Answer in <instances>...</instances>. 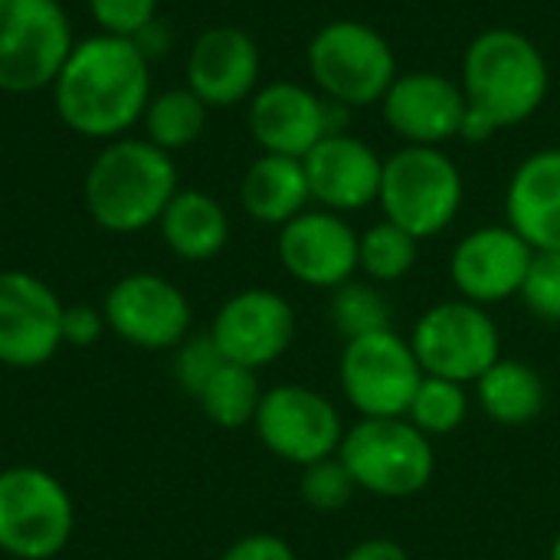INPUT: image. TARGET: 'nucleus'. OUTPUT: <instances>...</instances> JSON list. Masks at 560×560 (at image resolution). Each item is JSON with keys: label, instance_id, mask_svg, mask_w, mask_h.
Instances as JSON below:
<instances>
[{"label": "nucleus", "instance_id": "f257e3e1", "mask_svg": "<svg viewBox=\"0 0 560 560\" xmlns=\"http://www.w3.org/2000/svg\"><path fill=\"white\" fill-rule=\"evenodd\" d=\"M52 102L69 131L92 141L125 138L151 102V59L128 36H85L62 62Z\"/></svg>", "mask_w": 560, "mask_h": 560}, {"label": "nucleus", "instance_id": "f03ea898", "mask_svg": "<svg viewBox=\"0 0 560 560\" xmlns=\"http://www.w3.org/2000/svg\"><path fill=\"white\" fill-rule=\"evenodd\" d=\"M466 141H489L502 128L528 121L548 95L551 75L538 43L518 30L495 26L479 33L463 59Z\"/></svg>", "mask_w": 560, "mask_h": 560}, {"label": "nucleus", "instance_id": "7ed1b4c3", "mask_svg": "<svg viewBox=\"0 0 560 560\" xmlns=\"http://www.w3.org/2000/svg\"><path fill=\"white\" fill-rule=\"evenodd\" d=\"M177 190L174 158L148 138L108 141L89 164L82 184L89 217L108 233L154 226Z\"/></svg>", "mask_w": 560, "mask_h": 560}, {"label": "nucleus", "instance_id": "20e7f679", "mask_svg": "<svg viewBox=\"0 0 560 560\" xmlns=\"http://www.w3.org/2000/svg\"><path fill=\"white\" fill-rule=\"evenodd\" d=\"M377 203L384 220L397 223L413 240H433L459 217L463 174L443 148L404 144L384 158Z\"/></svg>", "mask_w": 560, "mask_h": 560}, {"label": "nucleus", "instance_id": "39448f33", "mask_svg": "<svg viewBox=\"0 0 560 560\" xmlns=\"http://www.w3.org/2000/svg\"><path fill=\"white\" fill-rule=\"evenodd\" d=\"M338 459L348 466L358 492L381 499H410L433 482L436 453L407 417L368 420L361 417L345 430Z\"/></svg>", "mask_w": 560, "mask_h": 560}, {"label": "nucleus", "instance_id": "423d86ee", "mask_svg": "<svg viewBox=\"0 0 560 560\" xmlns=\"http://www.w3.org/2000/svg\"><path fill=\"white\" fill-rule=\"evenodd\" d=\"M308 72L315 89L345 108L384 102L400 75L390 43L361 20L325 23L308 43Z\"/></svg>", "mask_w": 560, "mask_h": 560}, {"label": "nucleus", "instance_id": "0eeeda50", "mask_svg": "<svg viewBox=\"0 0 560 560\" xmlns=\"http://www.w3.org/2000/svg\"><path fill=\"white\" fill-rule=\"evenodd\" d=\"M75 535L69 489L39 466L0 469V551L16 560H52Z\"/></svg>", "mask_w": 560, "mask_h": 560}, {"label": "nucleus", "instance_id": "6e6552de", "mask_svg": "<svg viewBox=\"0 0 560 560\" xmlns=\"http://www.w3.org/2000/svg\"><path fill=\"white\" fill-rule=\"evenodd\" d=\"M75 39L59 0H0V92L52 89Z\"/></svg>", "mask_w": 560, "mask_h": 560}, {"label": "nucleus", "instance_id": "1a4fd4ad", "mask_svg": "<svg viewBox=\"0 0 560 560\" xmlns=\"http://www.w3.org/2000/svg\"><path fill=\"white\" fill-rule=\"evenodd\" d=\"M410 348L423 374L476 384L502 358V335L486 305L469 299H446L417 318Z\"/></svg>", "mask_w": 560, "mask_h": 560}, {"label": "nucleus", "instance_id": "9d476101", "mask_svg": "<svg viewBox=\"0 0 560 560\" xmlns=\"http://www.w3.org/2000/svg\"><path fill=\"white\" fill-rule=\"evenodd\" d=\"M338 381L345 400L368 420L407 417L410 400L423 381V368L410 348V338L394 328L345 341L338 361Z\"/></svg>", "mask_w": 560, "mask_h": 560}, {"label": "nucleus", "instance_id": "9b49d317", "mask_svg": "<svg viewBox=\"0 0 560 560\" xmlns=\"http://www.w3.org/2000/svg\"><path fill=\"white\" fill-rule=\"evenodd\" d=\"M253 430L276 459L305 469L338 456L348 427L325 394L302 384H279L262 390Z\"/></svg>", "mask_w": 560, "mask_h": 560}, {"label": "nucleus", "instance_id": "f8f14e48", "mask_svg": "<svg viewBox=\"0 0 560 560\" xmlns=\"http://www.w3.org/2000/svg\"><path fill=\"white\" fill-rule=\"evenodd\" d=\"M105 325L115 338L138 351H174L190 338L194 308L180 285L158 272L121 276L105 302Z\"/></svg>", "mask_w": 560, "mask_h": 560}, {"label": "nucleus", "instance_id": "ddd939ff", "mask_svg": "<svg viewBox=\"0 0 560 560\" xmlns=\"http://www.w3.org/2000/svg\"><path fill=\"white\" fill-rule=\"evenodd\" d=\"M62 302L49 282L23 269H0V364L43 368L62 348Z\"/></svg>", "mask_w": 560, "mask_h": 560}, {"label": "nucleus", "instance_id": "4468645a", "mask_svg": "<svg viewBox=\"0 0 560 560\" xmlns=\"http://www.w3.org/2000/svg\"><path fill=\"white\" fill-rule=\"evenodd\" d=\"M295 308L285 295L272 289H243L217 308L210 338L223 361L262 371L285 358L295 341Z\"/></svg>", "mask_w": 560, "mask_h": 560}, {"label": "nucleus", "instance_id": "2eb2a0df", "mask_svg": "<svg viewBox=\"0 0 560 560\" xmlns=\"http://www.w3.org/2000/svg\"><path fill=\"white\" fill-rule=\"evenodd\" d=\"M532 259L535 249L509 223L479 226L456 243L450 256V279L459 299L489 308L512 295H522Z\"/></svg>", "mask_w": 560, "mask_h": 560}, {"label": "nucleus", "instance_id": "dca6fc26", "mask_svg": "<svg viewBox=\"0 0 560 560\" xmlns=\"http://www.w3.org/2000/svg\"><path fill=\"white\" fill-rule=\"evenodd\" d=\"M279 262L308 289H338L358 272V233L331 210H305L279 226Z\"/></svg>", "mask_w": 560, "mask_h": 560}, {"label": "nucleus", "instance_id": "f3484780", "mask_svg": "<svg viewBox=\"0 0 560 560\" xmlns=\"http://www.w3.org/2000/svg\"><path fill=\"white\" fill-rule=\"evenodd\" d=\"M381 108H384V121L397 138L427 148H440L443 141L459 138L466 121L463 85L443 72H427V69L400 72L387 89Z\"/></svg>", "mask_w": 560, "mask_h": 560}, {"label": "nucleus", "instance_id": "a211bd4d", "mask_svg": "<svg viewBox=\"0 0 560 560\" xmlns=\"http://www.w3.org/2000/svg\"><path fill=\"white\" fill-rule=\"evenodd\" d=\"M249 135L262 154L305 158L325 135H331V102L308 85L279 79L249 98Z\"/></svg>", "mask_w": 560, "mask_h": 560}, {"label": "nucleus", "instance_id": "6ab92c4d", "mask_svg": "<svg viewBox=\"0 0 560 560\" xmlns=\"http://www.w3.org/2000/svg\"><path fill=\"white\" fill-rule=\"evenodd\" d=\"M305 177L312 200L331 213H358L377 203L384 158L348 131L325 135L305 158Z\"/></svg>", "mask_w": 560, "mask_h": 560}, {"label": "nucleus", "instance_id": "aec40b11", "mask_svg": "<svg viewBox=\"0 0 560 560\" xmlns=\"http://www.w3.org/2000/svg\"><path fill=\"white\" fill-rule=\"evenodd\" d=\"M259 72V46L240 26L203 30L187 56V89H194L207 108H230L253 98Z\"/></svg>", "mask_w": 560, "mask_h": 560}, {"label": "nucleus", "instance_id": "412c9836", "mask_svg": "<svg viewBox=\"0 0 560 560\" xmlns=\"http://www.w3.org/2000/svg\"><path fill=\"white\" fill-rule=\"evenodd\" d=\"M509 226L535 249H560V148L535 151L518 164L505 190Z\"/></svg>", "mask_w": 560, "mask_h": 560}, {"label": "nucleus", "instance_id": "4be33fe9", "mask_svg": "<svg viewBox=\"0 0 560 560\" xmlns=\"http://www.w3.org/2000/svg\"><path fill=\"white\" fill-rule=\"evenodd\" d=\"M240 203L256 223L266 226H285L289 220L305 213L312 203V190L302 158L259 154L243 174Z\"/></svg>", "mask_w": 560, "mask_h": 560}, {"label": "nucleus", "instance_id": "5701e85b", "mask_svg": "<svg viewBox=\"0 0 560 560\" xmlns=\"http://www.w3.org/2000/svg\"><path fill=\"white\" fill-rule=\"evenodd\" d=\"M158 226L167 249L184 262L217 259L230 243V217L223 203L203 190H177Z\"/></svg>", "mask_w": 560, "mask_h": 560}, {"label": "nucleus", "instance_id": "b1692460", "mask_svg": "<svg viewBox=\"0 0 560 560\" xmlns=\"http://www.w3.org/2000/svg\"><path fill=\"white\" fill-rule=\"evenodd\" d=\"M476 397L482 413L499 427H528L541 417L548 404V387L541 374L515 358H499L479 381Z\"/></svg>", "mask_w": 560, "mask_h": 560}, {"label": "nucleus", "instance_id": "393cba45", "mask_svg": "<svg viewBox=\"0 0 560 560\" xmlns=\"http://www.w3.org/2000/svg\"><path fill=\"white\" fill-rule=\"evenodd\" d=\"M207 105L200 102V95L194 89H167V92H158L151 95L144 115H141V125H144V138L151 144H158L161 151L174 154V151H184L190 148L203 128H207Z\"/></svg>", "mask_w": 560, "mask_h": 560}, {"label": "nucleus", "instance_id": "a878e982", "mask_svg": "<svg viewBox=\"0 0 560 560\" xmlns=\"http://www.w3.org/2000/svg\"><path fill=\"white\" fill-rule=\"evenodd\" d=\"M194 400L200 404V413L220 430H243V427H253L256 420L262 387H259L256 371L226 361Z\"/></svg>", "mask_w": 560, "mask_h": 560}, {"label": "nucleus", "instance_id": "bb28decb", "mask_svg": "<svg viewBox=\"0 0 560 560\" xmlns=\"http://www.w3.org/2000/svg\"><path fill=\"white\" fill-rule=\"evenodd\" d=\"M417 256H420V240H413L407 230H400L390 220H381L364 233H358V269L377 285L407 279L417 266Z\"/></svg>", "mask_w": 560, "mask_h": 560}, {"label": "nucleus", "instance_id": "cd10ccee", "mask_svg": "<svg viewBox=\"0 0 560 560\" xmlns=\"http://www.w3.org/2000/svg\"><path fill=\"white\" fill-rule=\"evenodd\" d=\"M328 318L335 325V331L351 341V338H364L384 328H394V312L387 295L381 292L377 282L371 279H348L345 285L331 289V302H328Z\"/></svg>", "mask_w": 560, "mask_h": 560}, {"label": "nucleus", "instance_id": "c85d7f7f", "mask_svg": "<svg viewBox=\"0 0 560 560\" xmlns=\"http://www.w3.org/2000/svg\"><path fill=\"white\" fill-rule=\"evenodd\" d=\"M469 417V394H466V384H456V381H446V377H430L423 374L413 400H410V410H407V420L430 440L436 436H450L456 433Z\"/></svg>", "mask_w": 560, "mask_h": 560}, {"label": "nucleus", "instance_id": "c756f323", "mask_svg": "<svg viewBox=\"0 0 560 560\" xmlns=\"http://www.w3.org/2000/svg\"><path fill=\"white\" fill-rule=\"evenodd\" d=\"M299 492H302V502L312 512L335 515V512L348 509V502L354 499L358 486H354L348 466L338 456H328V459H318V463L302 469Z\"/></svg>", "mask_w": 560, "mask_h": 560}, {"label": "nucleus", "instance_id": "7c9ffc66", "mask_svg": "<svg viewBox=\"0 0 560 560\" xmlns=\"http://www.w3.org/2000/svg\"><path fill=\"white\" fill-rule=\"evenodd\" d=\"M518 299L545 325H560V249L535 253Z\"/></svg>", "mask_w": 560, "mask_h": 560}, {"label": "nucleus", "instance_id": "2f4dec72", "mask_svg": "<svg viewBox=\"0 0 560 560\" xmlns=\"http://www.w3.org/2000/svg\"><path fill=\"white\" fill-rule=\"evenodd\" d=\"M223 364H226V361H223L220 348L213 345L210 331H207V335H190L184 345L174 348V377H177V384H180L190 397H197V394L207 387V381H210Z\"/></svg>", "mask_w": 560, "mask_h": 560}, {"label": "nucleus", "instance_id": "473e14b6", "mask_svg": "<svg viewBox=\"0 0 560 560\" xmlns=\"http://www.w3.org/2000/svg\"><path fill=\"white\" fill-rule=\"evenodd\" d=\"M98 33L135 39L148 23L158 20V0H85Z\"/></svg>", "mask_w": 560, "mask_h": 560}, {"label": "nucleus", "instance_id": "72a5a7b5", "mask_svg": "<svg viewBox=\"0 0 560 560\" xmlns=\"http://www.w3.org/2000/svg\"><path fill=\"white\" fill-rule=\"evenodd\" d=\"M105 328L108 325H105L102 308H92V305H66L62 308V345L92 348Z\"/></svg>", "mask_w": 560, "mask_h": 560}, {"label": "nucleus", "instance_id": "f704fd0d", "mask_svg": "<svg viewBox=\"0 0 560 560\" xmlns=\"http://www.w3.org/2000/svg\"><path fill=\"white\" fill-rule=\"evenodd\" d=\"M220 560H299L295 558V548L279 538V535H269V532H253V535H243L236 538Z\"/></svg>", "mask_w": 560, "mask_h": 560}, {"label": "nucleus", "instance_id": "c9c22d12", "mask_svg": "<svg viewBox=\"0 0 560 560\" xmlns=\"http://www.w3.org/2000/svg\"><path fill=\"white\" fill-rule=\"evenodd\" d=\"M341 560H410V555L394 538H364L351 551H345Z\"/></svg>", "mask_w": 560, "mask_h": 560}, {"label": "nucleus", "instance_id": "e433bc0d", "mask_svg": "<svg viewBox=\"0 0 560 560\" xmlns=\"http://www.w3.org/2000/svg\"><path fill=\"white\" fill-rule=\"evenodd\" d=\"M548 560H560V535L555 538V545H551V555H548Z\"/></svg>", "mask_w": 560, "mask_h": 560}]
</instances>
